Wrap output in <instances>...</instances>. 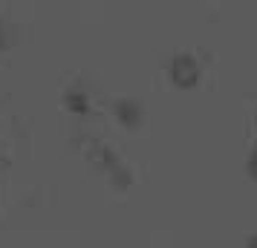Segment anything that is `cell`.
Segmentation results:
<instances>
[{
	"instance_id": "cell-1",
	"label": "cell",
	"mask_w": 257,
	"mask_h": 248,
	"mask_svg": "<svg viewBox=\"0 0 257 248\" xmlns=\"http://www.w3.org/2000/svg\"><path fill=\"white\" fill-rule=\"evenodd\" d=\"M199 75H202V70H199V61L194 58V55H188V52L174 55V58H171V64H168V78H171L176 87H182V90H188V87H197Z\"/></svg>"
},
{
	"instance_id": "cell-2",
	"label": "cell",
	"mask_w": 257,
	"mask_h": 248,
	"mask_svg": "<svg viewBox=\"0 0 257 248\" xmlns=\"http://www.w3.org/2000/svg\"><path fill=\"white\" fill-rule=\"evenodd\" d=\"M116 118L127 127V130H136V127L142 124V118H145V110H142L139 101L121 98V101H116Z\"/></svg>"
},
{
	"instance_id": "cell-3",
	"label": "cell",
	"mask_w": 257,
	"mask_h": 248,
	"mask_svg": "<svg viewBox=\"0 0 257 248\" xmlns=\"http://www.w3.org/2000/svg\"><path fill=\"white\" fill-rule=\"evenodd\" d=\"M64 101H67V107H70L72 113H87L90 110V95L84 93L81 87H72Z\"/></svg>"
},
{
	"instance_id": "cell-4",
	"label": "cell",
	"mask_w": 257,
	"mask_h": 248,
	"mask_svg": "<svg viewBox=\"0 0 257 248\" xmlns=\"http://www.w3.org/2000/svg\"><path fill=\"white\" fill-rule=\"evenodd\" d=\"M9 44H12V32H9V24L0 18V49H6Z\"/></svg>"
},
{
	"instance_id": "cell-5",
	"label": "cell",
	"mask_w": 257,
	"mask_h": 248,
	"mask_svg": "<svg viewBox=\"0 0 257 248\" xmlns=\"http://www.w3.org/2000/svg\"><path fill=\"white\" fill-rule=\"evenodd\" d=\"M245 170H248V176H251V179H257V144H254V150H251V156H248Z\"/></svg>"
},
{
	"instance_id": "cell-6",
	"label": "cell",
	"mask_w": 257,
	"mask_h": 248,
	"mask_svg": "<svg viewBox=\"0 0 257 248\" xmlns=\"http://www.w3.org/2000/svg\"><path fill=\"white\" fill-rule=\"evenodd\" d=\"M245 248H257V234L248 236V242H245Z\"/></svg>"
}]
</instances>
